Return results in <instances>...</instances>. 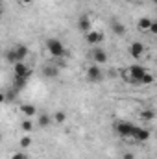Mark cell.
I'll return each mask as SVG.
<instances>
[{
    "instance_id": "obj_21",
    "label": "cell",
    "mask_w": 157,
    "mask_h": 159,
    "mask_svg": "<svg viewBox=\"0 0 157 159\" xmlns=\"http://www.w3.org/2000/svg\"><path fill=\"white\" fill-rule=\"evenodd\" d=\"M6 61H7L9 65H15V63H17V54H15V48H9V50L6 52Z\"/></svg>"
},
{
    "instance_id": "obj_1",
    "label": "cell",
    "mask_w": 157,
    "mask_h": 159,
    "mask_svg": "<svg viewBox=\"0 0 157 159\" xmlns=\"http://www.w3.org/2000/svg\"><path fill=\"white\" fill-rule=\"evenodd\" d=\"M44 46H46L48 54H50L54 59H57V57H65V56H67V48H65V44H63L59 39H56V37L46 39Z\"/></svg>"
},
{
    "instance_id": "obj_3",
    "label": "cell",
    "mask_w": 157,
    "mask_h": 159,
    "mask_svg": "<svg viewBox=\"0 0 157 159\" xmlns=\"http://www.w3.org/2000/svg\"><path fill=\"white\" fill-rule=\"evenodd\" d=\"M115 129H117V133L122 139H131V133H133V129H135V124H133V122L120 120V122H117Z\"/></svg>"
},
{
    "instance_id": "obj_5",
    "label": "cell",
    "mask_w": 157,
    "mask_h": 159,
    "mask_svg": "<svg viewBox=\"0 0 157 159\" xmlns=\"http://www.w3.org/2000/svg\"><path fill=\"white\" fill-rule=\"evenodd\" d=\"M144 50H146V46L142 44V41H133V43L128 46V52H129V56H131L133 59H141L142 54H144Z\"/></svg>"
},
{
    "instance_id": "obj_32",
    "label": "cell",
    "mask_w": 157,
    "mask_h": 159,
    "mask_svg": "<svg viewBox=\"0 0 157 159\" xmlns=\"http://www.w3.org/2000/svg\"><path fill=\"white\" fill-rule=\"evenodd\" d=\"M0 143H2V133H0Z\"/></svg>"
},
{
    "instance_id": "obj_6",
    "label": "cell",
    "mask_w": 157,
    "mask_h": 159,
    "mask_svg": "<svg viewBox=\"0 0 157 159\" xmlns=\"http://www.w3.org/2000/svg\"><path fill=\"white\" fill-rule=\"evenodd\" d=\"M104 39H105V35H104L102 32H98V30H89V32L85 34V41H87L89 44H92V46L102 44Z\"/></svg>"
},
{
    "instance_id": "obj_27",
    "label": "cell",
    "mask_w": 157,
    "mask_h": 159,
    "mask_svg": "<svg viewBox=\"0 0 157 159\" xmlns=\"http://www.w3.org/2000/svg\"><path fill=\"white\" fill-rule=\"evenodd\" d=\"M122 159H135V156L129 154V152H126V154H122Z\"/></svg>"
},
{
    "instance_id": "obj_8",
    "label": "cell",
    "mask_w": 157,
    "mask_h": 159,
    "mask_svg": "<svg viewBox=\"0 0 157 159\" xmlns=\"http://www.w3.org/2000/svg\"><path fill=\"white\" fill-rule=\"evenodd\" d=\"M150 129L148 128H141V126H135V129H133V133H131V139H135L137 143H144V141H148L150 139Z\"/></svg>"
},
{
    "instance_id": "obj_16",
    "label": "cell",
    "mask_w": 157,
    "mask_h": 159,
    "mask_svg": "<svg viewBox=\"0 0 157 159\" xmlns=\"http://www.w3.org/2000/svg\"><path fill=\"white\" fill-rule=\"evenodd\" d=\"M155 81V76L150 72V70H146L144 74H142V78L139 80V85H152Z\"/></svg>"
},
{
    "instance_id": "obj_10",
    "label": "cell",
    "mask_w": 157,
    "mask_h": 159,
    "mask_svg": "<svg viewBox=\"0 0 157 159\" xmlns=\"http://www.w3.org/2000/svg\"><path fill=\"white\" fill-rule=\"evenodd\" d=\"M128 70H129V74H131V78L135 80V85H139V80L142 78V74H144V72H146L148 69H144L142 65H131V67H129Z\"/></svg>"
},
{
    "instance_id": "obj_24",
    "label": "cell",
    "mask_w": 157,
    "mask_h": 159,
    "mask_svg": "<svg viewBox=\"0 0 157 159\" xmlns=\"http://www.w3.org/2000/svg\"><path fill=\"white\" fill-rule=\"evenodd\" d=\"M20 128H22V131H32V129H34V122L30 119L22 120V122H20Z\"/></svg>"
},
{
    "instance_id": "obj_23",
    "label": "cell",
    "mask_w": 157,
    "mask_h": 159,
    "mask_svg": "<svg viewBox=\"0 0 157 159\" xmlns=\"http://www.w3.org/2000/svg\"><path fill=\"white\" fill-rule=\"evenodd\" d=\"M120 76H122V80H124L126 83H131V85H135V80L131 78V74H129V70H128V69H122V70H120Z\"/></svg>"
},
{
    "instance_id": "obj_31",
    "label": "cell",
    "mask_w": 157,
    "mask_h": 159,
    "mask_svg": "<svg viewBox=\"0 0 157 159\" xmlns=\"http://www.w3.org/2000/svg\"><path fill=\"white\" fill-rule=\"evenodd\" d=\"M124 2H129L131 4V2H139V0H124Z\"/></svg>"
},
{
    "instance_id": "obj_12",
    "label": "cell",
    "mask_w": 157,
    "mask_h": 159,
    "mask_svg": "<svg viewBox=\"0 0 157 159\" xmlns=\"http://www.w3.org/2000/svg\"><path fill=\"white\" fill-rule=\"evenodd\" d=\"M15 54H17V61H26L30 50H28V46H24V44H17V46H15Z\"/></svg>"
},
{
    "instance_id": "obj_7",
    "label": "cell",
    "mask_w": 157,
    "mask_h": 159,
    "mask_svg": "<svg viewBox=\"0 0 157 159\" xmlns=\"http://www.w3.org/2000/svg\"><path fill=\"white\" fill-rule=\"evenodd\" d=\"M91 57H92V63H96V65H105L107 59H109V57H107V52H105L104 48H100V46L92 48Z\"/></svg>"
},
{
    "instance_id": "obj_19",
    "label": "cell",
    "mask_w": 157,
    "mask_h": 159,
    "mask_svg": "<svg viewBox=\"0 0 157 159\" xmlns=\"http://www.w3.org/2000/svg\"><path fill=\"white\" fill-rule=\"evenodd\" d=\"M26 85H28V80H24V78H15L13 80V91H17V93L22 91Z\"/></svg>"
},
{
    "instance_id": "obj_4",
    "label": "cell",
    "mask_w": 157,
    "mask_h": 159,
    "mask_svg": "<svg viewBox=\"0 0 157 159\" xmlns=\"http://www.w3.org/2000/svg\"><path fill=\"white\" fill-rule=\"evenodd\" d=\"M85 76H87V80H89L91 83H100V81H104V72H102L100 65H96V63H92V65L87 69Z\"/></svg>"
},
{
    "instance_id": "obj_17",
    "label": "cell",
    "mask_w": 157,
    "mask_h": 159,
    "mask_svg": "<svg viewBox=\"0 0 157 159\" xmlns=\"http://www.w3.org/2000/svg\"><path fill=\"white\" fill-rule=\"evenodd\" d=\"M65 120H67V113L59 109V111L54 113V117H52V124H65Z\"/></svg>"
},
{
    "instance_id": "obj_14",
    "label": "cell",
    "mask_w": 157,
    "mask_h": 159,
    "mask_svg": "<svg viewBox=\"0 0 157 159\" xmlns=\"http://www.w3.org/2000/svg\"><path fill=\"white\" fill-rule=\"evenodd\" d=\"M20 111H22V115L24 117H34V115H37V107L34 106V104H22L20 106Z\"/></svg>"
},
{
    "instance_id": "obj_29",
    "label": "cell",
    "mask_w": 157,
    "mask_h": 159,
    "mask_svg": "<svg viewBox=\"0 0 157 159\" xmlns=\"http://www.w3.org/2000/svg\"><path fill=\"white\" fill-rule=\"evenodd\" d=\"M4 102H7V100H6V93L0 91V104H4Z\"/></svg>"
},
{
    "instance_id": "obj_30",
    "label": "cell",
    "mask_w": 157,
    "mask_h": 159,
    "mask_svg": "<svg viewBox=\"0 0 157 159\" xmlns=\"http://www.w3.org/2000/svg\"><path fill=\"white\" fill-rule=\"evenodd\" d=\"M2 15H4V6H2V2H0V19H2Z\"/></svg>"
},
{
    "instance_id": "obj_18",
    "label": "cell",
    "mask_w": 157,
    "mask_h": 159,
    "mask_svg": "<svg viewBox=\"0 0 157 159\" xmlns=\"http://www.w3.org/2000/svg\"><path fill=\"white\" fill-rule=\"evenodd\" d=\"M37 124H39V128H48L52 124V117L46 115V113H41L39 119H37Z\"/></svg>"
},
{
    "instance_id": "obj_20",
    "label": "cell",
    "mask_w": 157,
    "mask_h": 159,
    "mask_svg": "<svg viewBox=\"0 0 157 159\" xmlns=\"http://www.w3.org/2000/svg\"><path fill=\"white\" fill-rule=\"evenodd\" d=\"M139 117H141V120H142V122H150V120H154L155 113H154L152 109H142V111L139 113Z\"/></svg>"
},
{
    "instance_id": "obj_26",
    "label": "cell",
    "mask_w": 157,
    "mask_h": 159,
    "mask_svg": "<svg viewBox=\"0 0 157 159\" xmlns=\"http://www.w3.org/2000/svg\"><path fill=\"white\" fill-rule=\"evenodd\" d=\"M148 32H150V34H157V22H155V20H152V24H150Z\"/></svg>"
},
{
    "instance_id": "obj_22",
    "label": "cell",
    "mask_w": 157,
    "mask_h": 159,
    "mask_svg": "<svg viewBox=\"0 0 157 159\" xmlns=\"http://www.w3.org/2000/svg\"><path fill=\"white\" fill-rule=\"evenodd\" d=\"M19 146H20L22 150H28V148L32 146V137H30V135H24V137L19 141Z\"/></svg>"
},
{
    "instance_id": "obj_2",
    "label": "cell",
    "mask_w": 157,
    "mask_h": 159,
    "mask_svg": "<svg viewBox=\"0 0 157 159\" xmlns=\"http://www.w3.org/2000/svg\"><path fill=\"white\" fill-rule=\"evenodd\" d=\"M32 74H34V70H32V67H30L26 61H17V63L13 65V76H15V78L30 80Z\"/></svg>"
},
{
    "instance_id": "obj_15",
    "label": "cell",
    "mask_w": 157,
    "mask_h": 159,
    "mask_svg": "<svg viewBox=\"0 0 157 159\" xmlns=\"http://www.w3.org/2000/svg\"><path fill=\"white\" fill-rule=\"evenodd\" d=\"M152 20H154V19H150V17H142V19H139V22H137V30H139V32H148Z\"/></svg>"
},
{
    "instance_id": "obj_28",
    "label": "cell",
    "mask_w": 157,
    "mask_h": 159,
    "mask_svg": "<svg viewBox=\"0 0 157 159\" xmlns=\"http://www.w3.org/2000/svg\"><path fill=\"white\" fill-rule=\"evenodd\" d=\"M19 4H22V6H30V4H34V0H19Z\"/></svg>"
},
{
    "instance_id": "obj_13",
    "label": "cell",
    "mask_w": 157,
    "mask_h": 159,
    "mask_svg": "<svg viewBox=\"0 0 157 159\" xmlns=\"http://www.w3.org/2000/svg\"><path fill=\"white\" fill-rule=\"evenodd\" d=\"M78 30L83 32V34H87V32L91 30V19H89L87 15H81L78 19Z\"/></svg>"
},
{
    "instance_id": "obj_9",
    "label": "cell",
    "mask_w": 157,
    "mask_h": 159,
    "mask_svg": "<svg viewBox=\"0 0 157 159\" xmlns=\"http://www.w3.org/2000/svg\"><path fill=\"white\" fill-rule=\"evenodd\" d=\"M59 67L56 65V63H46V65H43V76L44 78H56V76H59Z\"/></svg>"
},
{
    "instance_id": "obj_11",
    "label": "cell",
    "mask_w": 157,
    "mask_h": 159,
    "mask_svg": "<svg viewBox=\"0 0 157 159\" xmlns=\"http://www.w3.org/2000/svg\"><path fill=\"white\" fill-rule=\"evenodd\" d=\"M111 30H113V34L118 35V37H124V35H126V26H124L120 20H117V19L111 20Z\"/></svg>"
},
{
    "instance_id": "obj_25",
    "label": "cell",
    "mask_w": 157,
    "mask_h": 159,
    "mask_svg": "<svg viewBox=\"0 0 157 159\" xmlns=\"http://www.w3.org/2000/svg\"><path fill=\"white\" fill-rule=\"evenodd\" d=\"M11 159H28V156H26L24 150H22V152H15V154L11 156Z\"/></svg>"
}]
</instances>
